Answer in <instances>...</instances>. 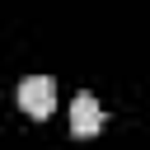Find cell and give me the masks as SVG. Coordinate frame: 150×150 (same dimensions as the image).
I'll return each instance as SVG.
<instances>
[{
  "mask_svg": "<svg viewBox=\"0 0 150 150\" xmlns=\"http://www.w3.org/2000/svg\"><path fill=\"white\" fill-rule=\"evenodd\" d=\"M19 108H23L33 122H42V117L56 108V84H52L47 75H28V80L19 84Z\"/></svg>",
  "mask_w": 150,
  "mask_h": 150,
  "instance_id": "6da1fadb",
  "label": "cell"
},
{
  "mask_svg": "<svg viewBox=\"0 0 150 150\" xmlns=\"http://www.w3.org/2000/svg\"><path fill=\"white\" fill-rule=\"evenodd\" d=\"M98 127H103L98 98H94V94H75V103H70V131H75V136H94Z\"/></svg>",
  "mask_w": 150,
  "mask_h": 150,
  "instance_id": "7a4b0ae2",
  "label": "cell"
}]
</instances>
